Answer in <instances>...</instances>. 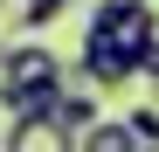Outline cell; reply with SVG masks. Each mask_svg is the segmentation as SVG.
Returning <instances> with one entry per match:
<instances>
[{
	"label": "cell",
	"mask_w": 159,
	"mask_h": 152,
	"mask_svg": "<svg viewBox=\"0 0 159 152\" xmlns=\"http://www.w3.org/2000/svg\"><path fill=\"white\" fill-rule=\"evenodd\" d=\"M69 97V69L48 42H14L0 48V111L28 118V111H56Z\"/></svg>",
	"instance_id": "obj_1"
},
{
	"label": "cell",
	"mask_w": 159,
	"mask_h": 152,
	"mask_svg": "<svg viewBox=\"0 0 159 152\" xmlns=\"http://www.w3.org/2000/svg\"><path fill=\"white\" fill-rule=\"evenodd\" d=\"M131 76H139V62H131L125 48L111 42V35L83 28V56H76V83H90V90H118V83H131Z\"/></svg>",
	"instance_id": "obj_2"
},
{
	"label": "cell",
	"mask_w": 159,
	"mask_h": 152,
	"mask_svg": "<svg viewBox=\"0 0 159 152\" xmlns=\"http://www.w3.org/2000/svg\"><path fill=\"white\" fill-rule=\"evenodd\" d=\"M7 152H83V138L56 111H28V118H7Z\"/></svg>",
	"instance_id": "obj_3"
},
{
	"label": "cell",
	"mask_w": 159,
	"mask_h": 152,
	"mask_svg": "<svg viewBox=\"0 0 159 152\" xmlns=\"http://www.w3.org/2000/svg\"><path fill=\"white\" fill-rule=\"evenodd\" d=\"M56 118L69 124L76 138H83V132H97V124H104V111H97V90H90V83H69V97L56 104Z\"/></svg>",
	"instance_id": "obj_4"
},
{
	"label": "cell",
	"mask_w": 159,
	"mask_h": 152,
	"mask_svg": "<svg viewBox=\"0 0 159 152\" xmlns=\"http://www.w3.org/2000/svg\"><path fill=\"white\" fill-rule=\"evenodd\" d=\"M83 152H139V138H131L125 118H104L97 132H83Z\"/></svg>",
	"instance_id": "obj_5"
},
{
	"label": "cell",
	"mask_w": 159,
	"mask_h": 152,
	"mask_svg": "<svg viewBox=\"0 0 159 152\" xmlns=\"http://www.w3.org/2000/svg\"><path fill=\"white\" fill-rule=\"evenodd\" d=\"M56 14H62V0H28V7H21V28H48Z\"/></svg>",
	"instance_id": "obj_6"
},
{
	"label": "cell",
	"mask_w": 159,
	"mask_h": 152,
	"mask_svg": "<svg viewBox=\"0 0 159 152\" xmlns=\"http://www.w3.org/2000/svg\"><path fill=\"white\" fill-rule=\"evenodd\" d=\"M139 76H152V83H159V42L145 48V62H139Z\"/></svg>",
	"instance_id": "obj_7"
},
{
	"label": "cell",
	"mask_w": 159,
	"mask_h": 152,
	"mask_svg": "<svg viewBox=\"0 0 159 152\" xmlns=\"http://www.w3.org/2000/svg\"><path fill=\"white\" fill-rule=\"evenodd\" d=\"M62 7H76V0H62Z\"/></svg>",
	"instance_id": "obj_8"
},
{
	"label": "cell",
	"mask_w": 159,
	"mask_h": 152,
	"mask_svg": "<svg viewBox=\"0 0 159 152\" xmlns=\"http://www.w3.org/2000/svg\"><path fill=\"white\" fill-rule=\"evenodd\" d=\"M0 152H7V138H0Z\"/></svg>",
	"instance_id": "obj_9"
},
{
	"label": "cell",
	"mask_w": 159,
	"mask_h": 152,
	"mask_svg": "<svg viewBox=\"0 0 159 152\" xmlns=\"http://www.w3.org/2000/svg\"><path fill=\"white\" fill-rule=\"evenodd\" d=\"M0 7H7V0H0Z\"/></svg>",
	"instance_id": "obj_10"
}]
</instances>
